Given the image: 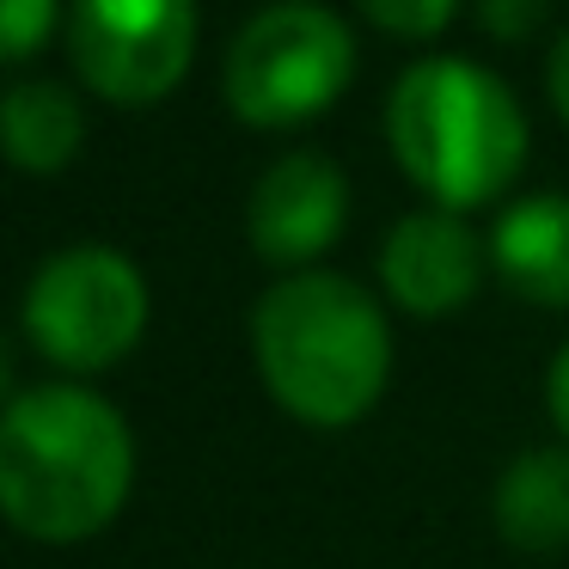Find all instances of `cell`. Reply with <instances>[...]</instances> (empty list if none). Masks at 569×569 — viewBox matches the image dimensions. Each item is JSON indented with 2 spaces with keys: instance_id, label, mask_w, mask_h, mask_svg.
<instances>
[{
  "instance_id": "1",
  "label": "cell",
  "mask_w": 569,
  "mask_h": 569,
  "mask_svg": "<svg viewBox=\"0 0 569 569\" xmlns=\"http://www.w3.org/2000/svg\"><path fill=\"white\" fill-rule=\"evenodd\" d=\"M136 441L99 392L38 386L0 410V515L31 539H87L123 508Z\"/></svg>"
},
{
  "instance_id": "2",
  "label": "cell",
  "mask_w": 569,
  "mask_h": 569,
  "mask_svg": "<svg viewBox=\"0 0 569 569\" xmlns=\"http://www.w3.org/2000/svg\"><path fill=\"white\" fill-rule=\"evenodd\" d=\"M258 373L288 417L343 429L368 417L392 368V331L380 307L343 276H288L251 312Z\"/></svg>"
},
{
  "instance_id": "3",
  "label": "cell",
  "mask_w": 569,
  "mask_h": 569,
  "mask_svg": "<svg viewBox=\"0 0 569 569\" xmlns=\"http://www.w3.org/2000/svg\"><path fill=\"white\" fill-rule=\"evenodd\" d=\"M386 136L410 184H422L435 209L453 214L502 197L527 160V117L515 92L459 56H435L398 74L386 99Z\"/></svg>"
},
{
  "instance_id": "4",
  "label": "cell",
  "mask_w": 569,
  "mask_h": 569,
  "mask_svg": "<svg viewBox=\"0 0 569 569\" xmlns=\"http://www.w3.org/2000/svg\"><path fill=\"white\" fill-rule=\"evenodd\" d=\"M356 43L319 0H276L246 19L227 50V104L251 129H295L349 87Z\"/></svg>"
},
{
  "instance_id": "5",
  "label": "cell",
  "mask_w": 569,
  "mask_h": 569,
  "mask_svg": "<svg viewBox=\"0 0 569 569\" xmlns=\"http://www.w3.org/2000/svg\"><path fill=\"white\" fill-rule=\"evenodd\" d=\"M148 325V282L111 246H68L26 288V331L56 368L99 373L129 356Z\"/></svg>"
},
{
  "instance_id": "6",
  "label": "cell",
  "mask_w": 569,
  "mask_h": 569,
  "mask_svg": "<svg viewBox=\"0 0 569 569\" xmlns=\"http://www.w3.org/2000/svg\"><path fill=\"white\" fill-rule=\"evenodd\" d=\"M68 50L99 99L153 104L197 56V0H74Z\"/></svg>"
},
{
  "instance_id": "7",
  "label": "cell",
  "mask_w": 569,
  "mask_h": 569,
  "mask_svg": "<svg viewBox=\"0 0 569 569\" xmlns=\"http://www.w3.org/2000/svg\"><path fill=\"white\" fill-rule=\"evenodd\" d=\"M349 184L325 153H288L251 190V246L270 263H307L343 233Z\"/></svg>"
},
{
  "instance_id": "8",
  "label": "cell",
  "mask_w": 569,
  "mask_h": 569,
  "mask_svg": "<svg viewBox=\"0 0 569 569\" xmlns=\"http://www.w3.org/2000/svg\"><path fill=\"white\" fill-rule=\"evenodd\" d=\"M380 276H386V288H392V300L405 312H417V319H441V312H453L483 276L478 233H471L453 209L405 214V221L386 233Z\"/></svg>"
},
{
  "instance_id": "9",
  "label": "cell",
  "mask_w": 569,
  "mask_h": 569,
  "mask_svg": "<svg viewBox=\"0 0 569 569\" xmlns=\"http://www.w3.org/2000/svg\"><path fill=\"white\" fill-rule=\"evenodd\" d=\"M490 263L520 300L569 307V197H520L496 214Z\"/></svg>"
},
{
  "instance_id": "10",
  "label": "cell",
  "mask_w": 569,
  "mask_h": 569,
  "mask_svg": "<svg viewBox=\"0 0 569 569\" xmlns=\"http://www.w3.org/2000/svg\"><path fill=\"white\" fill-rule=\"evenodd\" d=\"M496 527L508 545L545 557L569 545V447H532L496 483Z\"/></svg>"
},
{
  "instance_id": "11",
  "label": "cell",
  "mask_w": 569,
  "mask_h": 569,
  "mask_svg": "<svg viewBox=\"0 0 569 569\" xmlns=\"http://www.w3.org/2000/svg\"><path fill=\"white\" fill-rule=\"evenodd\" d=\"M80 136H87V117H80L74 92L56 80H19L0 92V153L19 172H62L80 153Z\"/></svg>"
},
{
  "instance_id": "12",
  "label": "cell",
  "mask_w": 569,
  "mask_h": 569,
  "mask_svg": "<svg viewBox=\"0 0 569 569\" xmlns=\"http://www.w3.org/2000/svg\"><path fill=\"white\" fill-rule=\"evenodd\" d=\"M356 7L392 38H435L453 19L459 0H356Z\"/></svg>"
},
{
  "instance_id": "13",
  "label": "cell",
  "mask_w": 569,
  "mask_h": 569,
  "mask_svg": "<svg viewBox=\"0 0 569 569\" xmlns=\"http://www.w3.org/2000/svg\"><path fill=\"white\" fill-rule=\"evenodd\" d=\"M56 26V0H0V62L31 56Z\"/></svg>"
},
{
  "instance_id": "14",
  "label": "cell",
  "mask_w": 569,
  "mask_h": 569,
  "mask_svg": "<svg viewBox=\"0 0 569 569\" xmlns=\"http://www.w3.org/2000/svg\"><path fill=\"white\" fill-rule=\"evenodd\" d=\"M545 19V0H483V31L490 38H527Z\"/></svg>"
},
{
  "instance_id": "15",
  "label": "cell",
  "mask_w": 569,
  "mask_h": 569,
  "mask_svg": "<svg viewBox=\"0 0 569 569\" xmlns=\"http://www.w3.org/2000/svg\"><path fill=\"white\" fill-rule=\"evenodd\" d=\"M545 398H551V417H557V429L569 435V343H563V356L551 361V380H545Z\"/></svg>"
},
{
  "instance_id": "16",
  "label": "cell",
  "mask_w": 569,
  "mask_h": 569,
  "mask_svg": "<svg viewBox=\"0 0 569 569\" xmlns=\"http://www.w3.org/2000/svg\"><path fill=\"white\" fill-rule=\"evenodd\" d=\"M551 104L569 123V31H563V43H557V56H551Z\"/></svg>"
},
{
  "instance_id": "17",
  "label": "cell",
  "mask_w": 569,
  "mask_h": 569,
  "mask_svg": "<svg viewBox=\"0 0 569 569\" xmlns=\"http://www.w3.org/2000/svg\"><path fill=\"white\" fill-rule=\"evenodd\" d=\"M7 386H13V356H7V337H0V398H7Z\"/></svg>"
}]
</instances>
